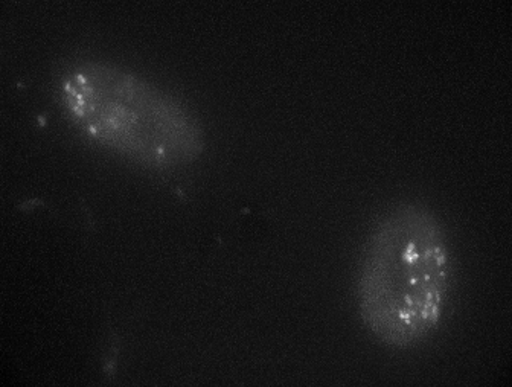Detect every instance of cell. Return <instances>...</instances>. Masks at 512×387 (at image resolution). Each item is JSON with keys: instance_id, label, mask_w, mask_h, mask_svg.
<instances>
[{"instance_id": "2", "label": "cell", "mask_w": 512, "mask_h": 387, "mask_svg": "<svg viewBox=\"0 0 512 387\" xmlns=\"http://www.w3.org/2000/svg\"><path fill=\"white\" fill-rule=\"evenodd\" d=\"M57 96L87 138L142 167H188L205 153V128L196 113L167 90L118 64H72L61 74Z\"/></svg>"}, {"instance_id": "1", "label": "cell", "mask_w": 512, "mask_h": 387, "mask_svg": "<svg viewBox=\"0 0 512 387\" xmlns=\"http://www.w3.org/2000/svg\"><path fill=\"white\" fill-rule=\"evenodd\" d=\"M452 278V247L438 214L418 200L394 203L378 215L363 244L360 319L381 345L415 348L441 325Z\"/></svg>"}]
</instances>
